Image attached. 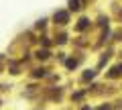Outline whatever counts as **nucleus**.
Returning <instances> with one entry per match:
<instances>
[{
  "label": "nucleus",
  "instance_id": "f257e3e1",
  "mask_svg": "<svg viewBox=\"0 0 122 110\" xmlns=\"http://www.w3.org/2000/svg\"><path fill=\"white\" fill-rule=\"evenodd\" d=\"M67 21H69V14H67L65 10H57V12H55V22H59V25H65Z\"/></svg>",
  "mask_w": 122,
  "mask_h": 110
},
{
  "label": "nucleus",
  "instance_id": "f03ea898",
  "mask_svg": "<svg viewBox=\"0 0 122 110\" xmlns=\"http://www.w3.org/2000/svg\"><path fill=\"white\" fill-rule=\"evenodd\" d=\"M69 8L71 10H79L81 8V0H69Z\"/></svg>",
  "mask_w": 122,
  "mask_h": 110
},
{
  "label": "nucleus",
  "instance_id": "7ed1b4c3",
  "mask_svg": "<svg viewBox=\"0 0 122 110\" xmlns=\"http://www.w3.org/2000/svg\"><path fill=\"white\" fill-rule=\"evenodd\" d=\"M87 25H90V21H87V18H81L79 25H77V29H79V31H83V29H87Z\"/></svg>",
  "mask_w": 122,
  "mask_h": 110
},
{
  "label": "nucleus",
  "instance_id": "20e7f679",
  "mask_svg": "<svg viewBox=\"0 0 122 110\" xmlns=\"http://www.w3.org/2000/svg\"><path fill=\"white\" fill-rule=\"evenodd\" d=\"M122 73V65H118V67H114L112 71H110V75H112V78H116V75H120Z\"/></svg>",
  "mask_w": 122,
  "mask_h": 110
},
{
  "label": "nucleus",
  "instance_id": "39448f33",
  "mask_svg": "<svg viewBox=\"0 0 122 110\" xmlns=\"http://www.w3.org/2000/svg\"><path fill=\"white\" fill-rule=\"evenodd\" d=\"M37 57H39V59H47L49 57V51H47V49H43V51L37 53Z\"/></svg>",
  "mask_w": 122,
  "mask_h": 110
},
{
  "label": "nucleus",
  "instance_id": "423d86ee",
  "mask_svg": "<svg viewBox=\"0 0 122 110\" xmlns=\"http://www.w3.org/2000/svg\"><path fill=\"white\" fill-rule=\"evenodd\" d=\"M75 65H77L75 59H67V67H75Z\"/></svg>",
  "mask_w": 122,
  "mask_h": 110
},
{
  "label": "nucleus",
  "instance_id": "0eeeda50",
  "mask_svg": "<svg viewBox=\"0 0 122 110\" xmlns=\"http://www.w3.org/2000/svg\"><path fill=\"white\" fill-rule=\"evenodd\" d=\"M94 78V71H86V73H83V79H92Z\"/></svg>",
  "mask_w": 122,
  "mask_h": 110
},
{
  "label": "nucleus",
  "instance_id": "6e6552de",
  "mask_svg": "<svg viewBox=\"0 0 122 110\" xmlns=\"http://www.w3.org/2000/svg\"><path fill=\"white\" fill-rule=\"evenodd\" d=\"M43 75H45V69H37L35 71V78H43Z\"/></svg>",
  "mask_w": 122,
  "mask_h": 110
},
{
  "label": "nucleus",
  "instance_id": "1a4fd4ad",
  "mask_svg": "<svg viewBox=\"0 0 122 110\" xmlns=\"http://www.w3.org/2000/svg\"><path fill=\"white\" fill-rule=\"evenodd\" d=\"M98 110H112V108H110V106H100Z\"/></svg>",
  "mask_w": 122,
  "mask_h": 110
},
{
  "label": "nucleus",
  "instance_id": "9d476101",
  "mask_svg": "<svg viewBox=\"0 0 122 110\" xmlns=\"http://www.w3.org/2000/svg\"><path fill=\"white\" fill-rule=\"evenodd\" d=\"M81 110H90V108H81Z\"/></svg>",
  "mask_w": 122,
  "mask_h": 110
}]
</instances>
